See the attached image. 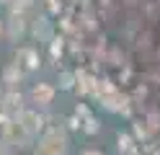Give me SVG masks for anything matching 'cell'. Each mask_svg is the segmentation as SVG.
<instances>
[{
  "instance_id": "6da1fadb",
  "label": "cell",
  "mask_w": 160,
  "mask_h": 155,
  "mask_svg": "<svg viewBox=\"0 0 160 155\" xmlns=\"http://www.w3.org/2000/svg\"><path fill=\"white\" fill-rule=\"evenodd\" d=\"M67 150H70V137L59 127L47 129L39 137V142L34 145V155H65Z\"/></svg>"
},
{
  "instance_id": "7a4b0ae2",
  "label": "cell",
  "mask_w": 160,
  "mask_h": 155,
  "mask_svg": "<svg viewBox=\"0 0 160 155\" xmlns=\"http://www.w3.org/2000/svg\"><path fill=\"white\" fill-rule=\"evenodd\" d=\"M0 140L5 145H11V147H26V145H31L34 134L18 119H11L5 114H0Z\"/></svg>"
},
{
  "instance_id": "3957f363",
  "label": "cell",
  "mask_w": 160,
  "mask_h": 155,
  "mask_svg": "<svg viewBox=\"0 0 160 155\" xmlns=\"http://www.w3.org/2000/svg\"><path fill=\"white\" fill-rule=\"evenodd\" d=\"M13 65L23 72V75H28V72H34L39 67V54H36V49L34 47H21L16 52V57H13Z\"/></svg>"
},
{
  "instance_id": "277c9868",
  "label": "cell",
  "mask_w": 160,
  "mask_h": 155,
  "mask_svg": "<svg viewBox=\"0 0 160 155\" xmlns=\"http://www.w3.org/2000/svg\"><path fill=\"white\" fill-rule=\"evenodd\" d=\"M21 111H23V96L18 90H8L5 96H0V114L16 119Z\"/></svg>"
},
{
  "instance_id": "5b68a950",
  "label": "cell",
  "mask_w": 160,
  "mask_h": 155,
  "mask_svg": "<svg viewBox=\"0 0 160 155\" xmlns=\"http://www.w3.org/2000/svg\"><path fill=\"white\" fill-rule=\"evenodd\" d=\"M54 85H49V83H36L31 88V101L36 106H49V103L54 101Z\"/></svg>"
},
{
  "instance_id": "8992f818",
  "label": "cell",
  "mask_w": 160,
  "mask_h": 155,
  "mask_svg": "<svg viewBox=\"0 0 160 155\" xmlns=\"http://www.w3.org/2000/svg\"><path fill=\"white\" fill-rule=\"evenodd\" d=\"M16 119L21 121V124H23V127L31 132V134H39V132H42V127H44V124H42V121H44V119H42V114L34 111V109H23Z\"/></svg>"
},
{
  "instance_id": "52a82bcc",
  "label": "cell",
  "mask_w": 160,
  "mask_h": 155,
  "mask_svg": "<svg viewBox=\"0 0 160 155\" xmlns=\"http://www.w3.org/2000/svg\"><path fill=\"white\" fill-rule=\"evenodd\" d=\"M23 31H26L23 16H21V13H13V16H11V21H8V36L16 41V39H21V36H23Z\"/></svg>"
},
{
  "instance_id": "ba28073f",
  "label": "cell",
  "mask_w": 160,
  "mask_h": 155,
  "mask_svg": "<svg viewBox=\"0 0 160 155\" xmlns=\"http://www.w3.org/2000/svg\"><path fill=\"white\" fill-rule=\"evenodd\" d=\"M21 78H23V72L18 70L16 65H8V67H5V72H3V80H5V83H11V85H13V83H18Z\"/></svg>"
},
{
  "instance_id": "9c48e42d",
  "label": "cell",
  "mask_w": 160,
  "mask_h": 155,
  "mask_svg": "<svg viewBox=\"0 0 160 155\" xmlns=\"http://www.w3.org/2000/svg\"><path fill=\"white\" fill-rule=\"evenodd\" d=\"M83 155H101V152H98V150H85Z\"/></svg>"
},
{
  "instance_id": "30bf717a",
  "label": "cell",
  "mask_w": 160,
  "mask_h": 155,
  "mask_svg": "<svg viewBox=\"0 0 160 155\" xmlns=\"http://www.w3.org/2000/svg\"><path fill=\"white\" fill-rule=\"evenodd\" d=\"M0 31H3V26H0Z\"/></svg>"
}]
</instances>
